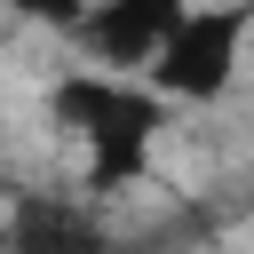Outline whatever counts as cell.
<instances>
[{
    "label": "cell",
    "mask_w": 254,
    "mask_h": 254,
    "mask_svg": "<svg viewBox=\"0 0 254 254\" xmlns=\"http://www.w3.org/2000/svg\"><path fill=\"white\" fill-rule=\"evenodd\" d=\"M48 111H56V127H71L87 143V190L111 198V190L151 175V151H159L175 103L135 87L127 71H64L48 87Z\"/></svg>",
    "instance_id": "6da1fadb"
},
{
    "label": "cell",
    "mask_w": 254,
    "mask_h": 254,
    "mask_svg": "<svg viewBox=\"0 0 254 254\" xmlns=\"http://www.w3.org/2000/svg\"><path fill=\"white\" fill-rule=\"evenodd\" d=\"M254 32V0H222V8H190L167 48L151 56V95L167 103H222L238 79V48Z\"/></svg>",
    "instance_id": "7a4b0ae2"
},
{
    "label": "cell",
    "mask_w": 254,
    "mask_h": 254,
    "mask_svg": "<svg viewBox=\"0 0 254 254\" xmlns=\"http://www.w3.org/2000/svg\"><path fill=\"white\" fill-rule=\"evenodd\" d=\"M0 246L8 254H127L119 230H103V214L87 198H64V190H16Z\"/></svg>",
    "instance_id": "3957f363"
},
{
    "label": "cell",
    "mask_w": 254,
    "mask_h": 254,
    "mask_svg": "<svg viewBox=\"0 0 254 254\" xmlns=\"http://www.w3.org/2000/svg\"><path fill=\"white\" fill-rule=\"evenodd\" d=\"M183 16L190 0H87L71 40L87 48V64H151Z\"/></svg>",
    "instance_id": "277c9868"
},
{
    "label": "cell",
    "mask_w": 254,
    "mask_h": 254,
    "mask_svg": "<svg viewBox=\"0 0 254 254\" xmlns=\"http://www.w3.org/2000/svg\"><path fill=\"white\" fill-rule=\"evenodd\" d=\"M24 24H48V32H79V16H87V0H8Z\"/></svg>",
    "instance_id": "5b68a950"
}]
</instances>
